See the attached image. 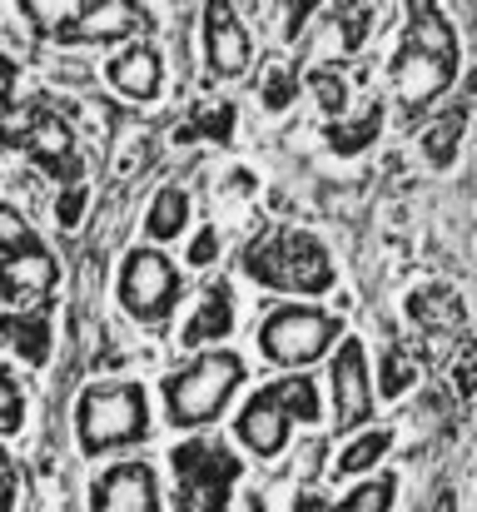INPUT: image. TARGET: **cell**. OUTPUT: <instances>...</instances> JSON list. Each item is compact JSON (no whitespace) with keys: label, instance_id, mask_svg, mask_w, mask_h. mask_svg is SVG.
<instances>
[{"label":"cell","instance_id":"obj_28","mask_svg":"<svg viewBox=\"0 0 477 512\" xmlns=\"http://www.w3.org/2000/svg\"><path fill=\"white\" fill-rule=\"evenodd\" d=\"M393 488H398L393 478L358 483V488H353V493H348V498H343L333 512H388V508H393Z\"/></svg>","mask_w":477,"mask_h":512},{"label":"cell","instance_id":"obj_15","mask_svg":"<svg viewBox=\"0 0 477 512\" xmlns=\"http://www.w3.org/2000/svg\"><path fill=\"white\" fill-rule=\"evenodd\" d=\"M408 10L413 15H408V40L403 45H413V50H423L433 60L458 65V30H453V20L438 5H408Z\"/></svg>","mask_w":477,"mask_h":512},{"label":"cell","instance_id":"obj_24","mask_svg":"<svg viewBox=\"0 0 477 512\" xmlns=\"http://www.w3.org/2000/svg\"><path fill=\"white\" fill-rule=\"evenodd\" d=\"M309 90H314L318 110L328 115V120H338L343 110H348V75H343V65H333V60H323L309 70Z\"/></svg>","mask_w":477,"mask_h":512},{"label":"cell","instance_id":"obj_23","mask_svg":"<svg viewBox=\"0 0 477 512\" xmlns=\"http://www.w3.org/2000/svg\"><path fill=\"white\" fill-rule=\"evenodd\" d=\"M378 125H383V105H368L363 110V120H353V125H328V150L333 155H358V150H368L373 140H378Z\"/></svg>","mask_w":477,"mask_h":512},{"label":"cell","instance_id":"obj_16","mask_svg":"<svg viewBox=\"0 0 477 512\" xmlns=\"http://www.w3.org/2000/svg\"><path fill=\"white\" fill-rule=\"evenodd\" d=\"M229 329H234V299H229V284H209V289L199 294L189 324H184V343L199 348V343L224 339Z\"/></svg>","mask_w":477,"mask_h":512},{"label":"cell","instance_id":"obj_17","mask_svg":"<svg viewBox=\"0 0 477 512\" xmlns=\"http://www.w3.org/2000/svg\"><path fill=\"white\" fill-rule=\"evenodd\" d=\"M25 145H30L35 165H50L55 174H75V130L60 115H40Z\"/></svg>","mask_w":477,"mask_h":512},{"label":"cell","instance_id":"obj_20","mask_svg":"<svg viewBox=\"0 0 477 512\" xmlns=\"http://www.w3.org/2000/svg\"><path fill=\"white\" fill-rule=\"evenodd\" d=\"M184 224H189V194L184 189H159L155 199H150V214H145V229H150V239H174V234H184Z\"/></svg>","mask_w":477,"mask_h":512},{"label":"cell","instance_id":"obj_27","mask_svg":"<svg viewBox=\"0 0 477 512\" xmlns=\"http://www.w3.org/2000/svg\"><path fill=\"white\" fill-rule=\"evenodd\" d=\"M294 95H299V70H294V60L269 65V70H264V105H269V110H289Z\"/></svg>","mask_w":477,"mask_h":512},{"label":"cell","instance_id":"obj_35","mask_svg":"<svg viewBox=\"0 0 477 512\" xmlns=\"http://www.w3.org/2000/svg\"><path fill=\"white\" fill-rule=\"evenodd\" d=\"M199 130L214 135V140H229V130H234V105H214V110H204V115H199Z\"/></svg>","mask_w":477,"mask_h":512},{"label":"cell","instance_id":"obj_19","mask_svg":"<svg viewBox=\"0 0 477 512\" xmlns=\"http://www.w3.org/2000/svg\"><path fill=\"white\" fill-rule=\"evenodd\" d=\"M463 130H468V110L463 105H453V110H443L428 130H423V155L438 165V170H448L453 160H458V145H463Z\"/></svg>","mask_w":477,"mask_h":512},{"label":"cell","instance_id":"obj_34","mask_svg":"<svg viewBox=\"0 0 477 512\" xmlns=\"http://www.w3.org/2000/svg\"><path fill=\"white\" fill-rule=\"evenodd\" d=\"M55 219H60L65 229H75V224L85 219V189H80V184H70V189L55 199Z\"/></svg>","mask_w":477,"mask_h":512},{"label":"cell","instance_id":"obj_18","mask_svg":"<svg viewBox=\"0 0 477 512\" xmlns=\"http://www.w3.org/2000/svg\"><path fill=\"white\" fill-rule=\"evenodd\" d=\"M408 314L428 329V334H458L463 329V299L448 289V284H433L423 294L408 299Z\"/></svg>","mask_w":477,"mask_h":512},{"label":"cell","instance_id":"obj_7","mask_svg":"<svg viewBox=\"0 0 477 512\" xmlns=\"http://www.w3.org/2000/svg\"><path fill=\"white\" fill-rule=\"evenodd\" d=\"M328 378H333V428L338 433H353L373 413V378H368L363 343L358 339L343 343L338 358H333V368H328Z\"/></svg>","mask_w":477,"mask_h":512},{"label":"cell","instance_id":"obj_11","mask_svg":"<svg viewBox=\"0 0 477 512\" xmlns=\"http://www.w3.org/2000/svg\"><path fill=\"white\" fill-rule=\"evenodd\" d=\"M140 5L130 0H95V5H80L70 20H60V40H85V45H110V40H125L140 30Z\"/></svg>","mask_w":477,"mask_h":512},{"label":"cell","instance_id":"obj_22","mask_svg":"<svg viewBox=\"0 0 477 512\" xmlns=\"http://www.w3.org/2000/svg\"><path fill=\"white\" fill-rule=\"evenodd\" d=\"M289 418H299V423H318V388L314 378H304V373H289V378H279L274 388H264Z\"/></svg>","mask_w":477,"mask_h":512},{"label":"cell","instance_id":"obj_30","mask_svg":"<svg viewBox=\"0 0 477 512\" xmlns=\"http://www.w3.org/2000/svg\"><path fill=\"white\" fill-rule=\"evenodd\" d=\"M0 249H5V254H25V249H35L30 224L20 219V209H15V204H5V209H0Z\"/></svg>","mask_w":477,"mask_h":512},{"label":"cell","instance_id":"obj_12","mask_svg":"<svg viewBox=\"0 0 477 512\" xmlns=\"http://www.w3.org/2000/svg\"><path fill=\"white\" fill-rule=\"evenodd\" d=\"M289 423H294V418H289L269 393H259V398L239 413V428H234V433H239V443H244L254 458H279V453L289 448Z\"/></svg>","mask_w":477,"mask_h":512},{"label":"cell","instance_id":"obj_5","mask_svg":"<svg viewBox=\"0 0 477 512\" xmlns=\"http://www.w3.org/2000/svg\"><path fill=\"white\" fill-rule=\"evenodd\" d=\"M179 473V508L174 512H224L229 483L239 478V463L219 443H184L174 453Z\"/></svg>","mask_w":477,"mask_h":512},{"label":"cell","instance_id":"obj_3","mask_svg":"<svg viewBox=\"0 0 477 512\" xmlns=\"http://www.w3.org/2000/svg\"><path fill=\"white\" fill-rule=\"evenodd\" d=\"M244 269L269 284V289H294V294H323L333 284V264L323 254L314 234H299V229H274L264 234L249 254H244Z\"/></svg>","mask_w":477,"mask_h":512},{"label":"cell","instance_id":"obj_38","mask_svg":"<svg viewBox=\"0 0 477 512\" xmlns=\"http://www.w3.org/2000/svg\"><path fill=\"white\" fill-rule=\"evenodd\" d=\"M468 90H473V95H477V70H473V75H468Z\"/></svg>","mask_w":477,"mask_h":512},{"label":"cell","instance_id":"obj_36","mask_svg":"<svg viewBox=\"0 0 477 512\" xmlns=\"http://www.w3.org/2000/svg\"><path fill=\"white\" fill-rule=\"evenodd\" d=\"M214 254H219V234H214V229H199L194 244H189V264H194V269H199V264H214Z\"/></svg>","mask_w":477,"mask_h":512},{"label":"cell","instance_id":"obj_32","mask_svg":"<svg viewBox=\"0 0 477 512\" xmlns=\"http://www.w3.org/2000/svg\"><path fill=\"white\" fill-rule=\"evenodd\" d=\"M453 388H458L463 398L477 393V343H463V348L453 353Z\"/></svg>","mask_w":477,"mask_h":512},{"label":"cell","instance_id":"obj_21","mask_svg":"<svg viewBox=\"0 0 477 512\" xmlns=\"http://www.w3.org/2000/svg\"><path fill=\"white\" fill-rule=\"evenodd\" d=\"M5 343L30 363V368H40L45 358H50V324L35 314V319H20V314H10L5 319Z\"/></svg>","mask_w":477,"mask_h":512},{"label":"cell","instance_id":"obj_6","mask_svg":"<svg viewBox=\"0 0 477 512\" xmlns=\"http://www.w3.org/2000/svg\"><path fill=\"white\" fill-rule=\"evenodd\" d=\"M120 304L140 319L159 324L179 304V269L164 259V249H135L120 269Z\"/></svg>","mask_w":477,"mask_h":512},{"label":"cell","instance_id":"obj_13","mask_svg":"<svg viewBox=\"0 0 477 512\" xmlns=\"http://www.w3.org/2000/svg\"><path fill=\"white\" fill-rule=\"evenodd\" d=\"M105 75H110L115 95H125V100H155L159 85H164V60L155 55V45H130V50H120L105 65Z\"/></svg>","mask_w":477,"mask_h":512},{"label":"cell","instance_id":"obj_9","mask_svg":"<svg viewBox=\"0 0 477 512\" xmlns=\"http://www.w3.org/2000/svg\"><path fill=\"white\" fill-rule=\"evenodd\" d=\"M393 90H398V105L408 110V115H418V110H428L448 85H453V65L448 60H433V55H423V50H413V45H403L398 55H393Z\"/></svg>","mask_w":477,"mask_h":512},{"label":"cell","instance_id":"obj_29","mask_svg":"<svg viewBox=\"0 0 477 512\" xmlns=\"http://www.w3.org/2000/svg\"><path fill=\"white\" fill-rule=\"evenodd\" d=\"M274 10H279L274 25H279V40H284V45H294L299 30H304L309 20H318V5H309V0H289V5H274Z\"/></svg>","mask_w":477,"mask_h":512},{"label":"cell","instance_id":"obj_4","mask_svg":"<svg viewBox=\"0 0 477 512\" xmlns=\"http://www.w3.org/2000/svg\"><path fill=\"white\" fill-rule=\"evenodd\" d=\"M343 334V324L323 309H309V304H284L264 319L259 329V348L269 363H314L318 353H328Z\"/></svg>","mask_w":477,"mask_h":512},{"label":"cell","instance_id":"obj_37","mask_svg":"<svg viewBox=\"0 0 477 512\" xmlns=\"http://www.w3.org/2000/svg\"><path fill=\"white\" fill-rule=\"evenodd\" d=\"M299 512H333V508H328V503H318V498H304V503H299Z\"/></svg>","mask_w":477,"mask_h":512},{"label":"cell","instance_id":"obj_8","mask_svg":"<svg viewBox=\"0 0 477 512\" xmlns=\"http://www.w3.org/2000/svg\"><path fill=\"white\" fill-rule=\"evenodd\" d=\"M90 512H159V483L150 463H115L95 478Z\"/></svg>","mask_w":477,"mask_h":512},{"label":"cell","instance_id":"obj_1","mask_svg":"<svg viewBox=\"0 0 477 512\" xmlns=\"http://www.w3.org/2000/svg\"><path fill=\"white\" fill-rule=\"evenodd\" d=\"M244 358L239 353H199L179 373L164 378V418L174 428H204L224 413L234 388L244 383Z\"/></svg>","mask_w":477,"mask_h":512},{"label":"cell","instance_id":"obj_14","mask_svg":"<svg viewBox=\"0 0 477 512\" xmlns=\"http://www.w3.org/2000/svg\"><path fill=\"white\" fill-rule=\"evenodd\" d=\"M0 284H5V299H10V304L40 299V294L55 284V259H50V249L35 244V249H25V254H5Z\"/></svg>","mask_w":477,"mask_h":512},{"label":"cell","instance_id":"obj_33","mask_svg":"<svg viewBox=\"0 0 477 512\" xmlns=\"http://www.w3.org/2000/svg\"><path fill=\"white\" fill-rule=\"evenodd\" d=\"M35 120H40V110H25L20 100L5 110V140L10 145H20V140H30V130H35Z\"/></svg>","mask_w":477,"mask_h":512},{"label":"cell","instance_id":"obj_25","mask_svg":"<svg viewBox=\"0 0 477 512\" xmlns=\"http://www.w3.org/2000/svg\"><path fill=\"white\" fill-rule=\"evenodd\" d=\"M413 383H418V363H413V353L388 348L383 363H378V393H383V398H403Z\"/></svg>","mask_w":477,"mask_h":512},{"label":"cell","instance_id":"obj_2","mask_svg":"<svg viewBox=\"0 0 477 512\" xmlns=\"http://www.w3.org/2000/svg\"><path fill=\"white\" fill-rule=\"evenodd\" d=\"M150 433V408H145V388L140 383H95L80 393L75 403V438L80 453L100 458L110 448L140 443Z\"/></svg>","mask_w":477,"mask_h":512},{"label":"cell","instance_id":"obj_31","mask_svg":"<svg viewBox=\"0 0 477 512\" xmlns=\"http://www.w3.org/2000/svg\"><path fill=\"white\" fill-rule=\"evenodd\" d=\"M0 393H5V408H0V433H5V438H15V433H20V418H25V398H20L15 373H5V378H0Z\"/></svg>","mask_w":477,"mask_h":512},{"label":"cell","instance_id":"obj_10","mask_svg":"<svg viewBox=\"0 0 477 512\" xmlns=\"http://www.w3.org/2000/svg\"><path fill=\"white\" fill-rule=\"evenodd\" d=\"M204 55H209V70L224 75V80H234V75L249 70V55H254L249 30L234 15V5H224V0L204 5Z\"/></svg>","mask_w":477,"mask_h":512},{"label":"cell","instance_id":"obj_26","mask_svg":"<svg viewBox=\"0 0 477 512\" xmlns=\"http://www.w3.org/2000/svg\"><path fill=\"white\" fill-rule=\"evenodd\" d=\"M388 448H393V438H388V433H358V438L343 448V458H338V473H343V478H353V473L373 468V463H378Z\"/></svg>","mask_w":477,"mask_h":512}]
</instances>
